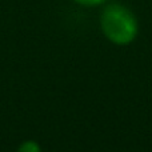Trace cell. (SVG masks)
<instances>
[{"label": "cell", "mask_w": 152, "mask_h": 152, "mask_svg": "<svg viewBox=\"0 0 152 152\" xmlns=\"http://www.w3.org/2000/svg\"><path fill=\"white\" fill-rule=\"evenodd\" d=\"M102 29L110 42L119 45L129 44L137 35V20L135 15L119 4L105 7L100 19Z\"/></svg>", "instance_id": "1"}, {"label": "cell", "mask_w": 152, "mask_h": 152, "mask_svg": "<svg viewBox=\"0 0 152 152\" xmlns=\"http://www.w3.org/2000/svg\"><path fill=\"white\" fill-rule=\"evenodd\" d=\"M18 152H42V148L34 140H27L19 145Z\"/></svg>", "instance_id": "2"}, {"label": "cell", "mask_w": 152, "mask_h": 152, "mask_svg": "<svg viewBox=\"0 0 152 152\" xmlns=\"http://www.w3.org/2000/svg\"><path fill=\"white\" fill-rule=\"evenodd\" d=\"M77 3H80V4L83 5H97V4H102V3H104L105 0H76Z\"/></svg>", "instance_id": "3"}]
</instances>
